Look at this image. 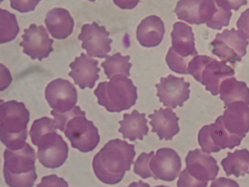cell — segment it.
I'll use <instances>...</instances> for the list:
<instances>
[{
	"label": "cell",
	"instance_id": "30bf717a",
	"mask_svg": "<svg viewBox=\"0 0 249 187\" xmlns=\"http://www.w3.org/2000/svg\"><path fill=\"white\" fill-rule=\"evenodd\" d=\"M244 138L231 135L223 125L221 117H218L214 123L204 125L198 132V143L203 152L219 153L226 148L233 149L239 146Z\"/></svg>",
	"mask_w": 249,
	"mask_h": 187
},
{
	"label": "cell",
	"instance_id": "5b68a950",
	"mask_svg": "<svg viewBox=\"0 0 249 187\" xmlns=\"http://www.w3.org/2000/svg\"><path fill=\"white\" fill-rule=\"evenodd\" d=\"M4 176L11 187H32L36 181L35 150L29 143L18 151L6 148L4 153Z\"/></svg>",
	"mask_w": 249,
	"mask_h": 187
},
{
	"label": "cell",
	"instance_id": "d4e9b609",
	"mask_svg": "<svg viewBox=\"0 0 249 187\" xmlns=\"http://www.w3.org/2000/svg\"><path fill=\"white\" fill-rule=\"evenodd\" d=\"M221 164L227 176H244L249 174V151L244 148L234 153L229 152Z\"/></svg>",
	"mask_w": 249,
	"mask_h": 187
},
{
	"label": "cell",
	"instance_id": "9a60e30c",
	"mask_svg": "<svg viewBox=\"0 0 249 187\" xmlns=\"http://www.w3.org/2000/svg\"><path fill=\"white\" fill-rule=\"evenodd\" d=\"M22 41L20 46L23 48L24 54L31 59L41 61L48 58L53 51L54 40L51 39L43 26L32 24L28 29L24 30Z\"/></svg>",
	"mask_w": 249,
	"mask_h": 187
},
{
	"label": "cell",
	"instance_id": "44dd1931",
	"mask_svg": "<svg viewBox=\"0 0 249 187\" xmlns=\"http://www.w3.org/2000/svg\"><path fill=\"white\" fill-rule=\"evenodd\" d=\"M165 34L164 22L156 16H150L142 21L137 27V38L145 48H154L163 41Z\"/></svg>",
	"mask_w": 249,
	"mask_h": 187
},
{
	"label": "cell",
	"instance_id": "484cf974",
	"mask_svg": "<svg viewBox=\"0 0 249 187\" xmlns=\"http://www.w3.org/2000/svg\"><path fill=\"white\" fill-rule=\"evenodd\" d=\"M130 59V56H123L120 52L107 56L106 60L102 63L101 66L104 69L107 79L110 80L117 75L130 77V70L132 66V64L129 62Z\"/></svg>",
	"mask_w": 249,
	"mask_h": 187
},
{
	"label": "cell",
	"instance_id": "4dcf8cb0",
	"mask_svg": "<svg viewBox=\"0 0 249 187\" xmlns=\"http://www.w3.org/2000/svg\"><path fill=\"white\" fill-rule=\"evenodd\" d=\"M40 0H10L11 7L20 13L35 10Z\"/></svg>",
	"mask_w": 249,
	"mask_h": 187
},
{
	"label": "cell",
	"instance_id": "5bb4252c",
	"mask_svg": "<svg viewBox=\"0 0 249 187\" xmlns=\"http://www.w3.org/2000/svg\"><path fill=\"white\" fill-rule=\"evenodd\" d=\"M45 99L50 107L56 112L64 113L75 107L77 102V91L69 80L56 79L45 88Z\"/></svg>",
	"mask_w": 249,
	"mask_h": 187
},
{
	"label": "cell",
	"instance_id": "2e32d148",
	"mask_svg": "<svg viewBox=\"0 0 249 187\" xmlns=\"http://www.w3.org/2000/svg\"><path fill=\"white\" fill-rule=\"evenodd\" d=\"M150 167L155 180L173 182L180 172L182 162L179 154L174 149L160 148L152 157Z\"/></svg>",
	"mask_w": 249,
	"mask_h": 187
},
{
	"label": "cell",
	"instance_id": "6da1fadb",
	"mask_svg": "<svg viewBox=\"0 0 249 187\" xmlns=\"http://www.w3.org/2000/svg\"><path fill=\"white\" fill-rule=\"evenodd\" d=\"M135 156V145L120 138L111 140L93 158L95 176L106 185H117L130 170Z\"/></svg>",
	"mask_w": 249,
	"mask_h": 187
},
{
	"label": "cell",
	"instance_id": "d6986e66",
	"mask_svg": "<svg viewBox=\"0 0 249 187\" xmlns=\"http://www.w3.org/2000/svg\"><path fill=\"white\" fill-rule=\"evenodd\" d=\"M171 38V49L178 55L190 61L198 55V51L195 48V34L192 27L187 24L180 22L175 23Z\"/></svg>",
	"mask_w": 249,
	"mask_h": 187
},
{
	"label": "cell",
	"instance_id": "e0dca14e",
	"mask_svg": "<svg viewBox=\"0 0 249 187\" xmlns=\"http://www.w3.org/2000/svg\"><path fill=\"white\" fill-rule=\"evenodd\" d=\"M98 61L92 59L90 56L82 53L71 63V71L69 75L72 77L75 85H78L81 89L86 88H93L95 82L99 80L100 68L98 67Z\"/></svg>",
	"mask_w": 249,
	"mask_h": 187
},
{
	"label": "cell",
	"instance_id": "1f68e13d",
	"mask_svg": "<svg viewBox=\"0 0 249 187\" xmlns=\"http://www.w3.org/2000/svg\"><path fill=\"white\" fill-rule=\"evenodd\" d=\"M38 187H69V184L62 177H58L56 175L43 177L41 182L37 185Z\"/></svg>",
	"mask_w": 249,
	"mask_h": 187
},
{
	"label": "cell",
	"instance_id": "603a6c76",
	"mask_svg": "<svg viewBox=\"0 0 249 187\" xmlns=\"http://www.w3.org/2000/svg\"><path fill=\"white\" fill-rule=\"evenodd\" d=\"M147 123L145 114L134 110L132 114H124V120L119 121L121 127L119 132L122 134L124 138H127L130 141L143 140V136H147L149 131Z\"/></svg>",
	"mask_w": 249,
	"mask_h": 187
},
{
	"label": "cell",
	"instance_id": "f1b7e54d",
	"mask_svg": "<svg viewBox=\"0 0 249 187\" xmlns=\"http://www.w3.org/2000/svg\"><path fill=\"white\" fill-rule=\"evenodd\" d=\"M154 154V151H151L150 153H142L139 156L134 167V172L136 175L143 179L153 177V172L150 170V162Z\"/></svg>",
	"mask_w": 249,
	"mask_h": 187
},
{
	"label": "cell",
	"instance_id": "7c38bea8",
	"mask_svg": "<svg viewBox=\"0 0 249 187\" xmlns=\"http://www.w3.org/2000/svg\"><path fill=\"white\" fill-rule=\"evenodd\" d=\"M109 35L104 26L93 22L83 25L78 39L82 42V49L87 51V55L103 59L111 51L112 40L109 38Z\"/></svg>",
	"mask_w": 249,
	"mask_h": 187
},
{
	"label": "cell",
	"instance_id": "3957f363",
	"mask_svg": "<svg viewBox=\"0 0 249 187\" xmlns=\"http://www.w3.org/2000/svg\"><path fill=\"white\" fill-rule=\"evenodd\" d=\"M0 139L12 151L22 149L28 136L30 111L23 102L0 101Z\"/></svg>",
	"mask_w": 249,
	"mask_h": 187
},
{
	"label": "cell",
	"instance_id": "ffe728a7",
	"mask_svg": "<svg viewBox=\"0 0 249 187\" xmlns=\"http://www.w3.org/2000/svg\"><path fill=\"white\" fill-rule=\"evenodd\" d=\"M149 119L152 132L156 133L160 140H172L179 133V119L171 108L155 110L153 114H150Z\"/></svg>",
	"mask_w": 249,
	"mask_h": 187
},
{
	"label": "cell",
	"instance_id": "8992f818",
	"mask_svg": "<svg viewBox=\"0 0 249 187\" xmlns=\"http://www.w3.org/2000/svg\"><path fill=\"white\" fill-rule=\"evenodd\" d=\"M94 95L98 98V104L111 113L128 110L138 99L137 87L124 75H115L109 82L100 83Z\"/></svg>",
	"mask_w": 249,
	"mask_h": 187
},
{
	"label": "cell",
	"instance_id": "4fadbf2b",
	"mask_svg": "<svg viewBox=\"0 0 249 187\" xmlns=\"http://www.w3.org/2000/svg\"><path fill=\"white\" fill-rule=\"evenodd\" d=\"M155 86L158 89L157 96L166 107H182L190 97V84L184 81L183 77L172 75L161 77L160 84H157Z\"/></svg>",
	"mask_w": 249,
	"mask_h": 187
},
{
	"label": "cell",
	"instance_id": "7402d4cb",
	"mask_svg": "<svg viewBox=\"0 0 249 187\" xmlns=\"http://www.w3.org/2000/svg\"><path fill=\"white\" fill-rule=\"evenodd\" d=\"M45 23L50 35L58 40H64L72 34L74 20L70 13L62 8H55L47 14Z\"/></svg>",
	"mask_w": 249,
	"mask_h": 187
},
{
	"label": "cell",
	"instance_id": "4316f807",
	"mask_svg": "<svg viewBox=\"0 0 249 187\" xmlns=\"http://www.w3.org/2000/svg\"><path fill=\"white\" fill-rule=\"evenodd\" d=\"M1 20V32H0V43L1 44L14 41L16 38L20 28L18 25L16 16L9 11L1 9L0 11Z\"/></svg>",
	"mask_w": 249,
	"mask_h": 187
},
{
	"label": "cell",
	"instance_id": "ac0fdd59",
	"mask_svg": "<svg viewBox=\"0 0 249 187\" xmlns=\"http://www.w3.org/2000/svg\"><path fill=\"white\" fill-rule=\"evenodd\" d=\"M221 116L223 125L231 135L244 138L249 132V106L236 103L226 107Z\"/></svg>",
	"mask_w": 249,
	"mask_h": 187
},
{
	"label": "cell",
	"instance_id": "7a4b0ae2",
	"mask_svg": "<svg viewBox=\"0 0 249 187\" xmlns=\"http://www.w3.org/2000/svg\"><path fill=\"white\" fill-rule=\"evenodd\" d=\"M56 128L64 132L72 148L81 153L94 151L99 144L100 136L94 124L86 117V113L75 106L68 112L61 114L51 111Z\"/></svg>",
	"mask_w": 249,
	"mask_h": 187
},
{
	"label": "cell",
	"instance_id": "cb8c5ba5",
	"mask_svg": "<svg viewBox=\"0 0 249 187\" xmlns=\"http://www.w3.org/2000/svg\"><path fill=\"white\" fill-rule=\"evenodd\" d=\"M220 99L225 107L236 103H244L249 106V88L244 82L237 81L234 77L226 79L219 88Z\"/></svg>",
	"mask_w": 249,
	"mask_h": 187
},
{
	"label": "cell",
	"instance_id": "ba28073f",
	"mask_svg": "<svg viewBox=\"0 0 249 187\" xmlns=\"http://www.w3.org/2000/svg\"><path fill=\"white\" fill-rule=\"evenodd\" d=\"M185 162L187 167L180 172L177 187H205L219 174V167L216 159L202 150L190 151Z\"/></svg>",
	"mask_w": 249,
	"mask_h": 187
},
{
	"label": "cell",
	"instance_id": "e575fe53",
	"mask_svg": "<svg viewBox=\"0 0 249 187\" xmlns=\"http://www.w3.org/2000/svg\"><path fill=\"white\" fill-rule=\"evenodd\" d=\"M115 5L124 10H131L135 9L140 0H113Z\"/></svg>",
	"mask_w": 249,
	"mask_h": 187
},
{
	"label": "cell",
	"instance_id": "f546056e",
	"mask_svg": "<svg viewBox=\"0 0 249 187\" xmlns=\"http://www.w3.org/2000/svg\"><path fill=\"white\" fill-rule=\"evenodd\" d=\"M166 61L171 70L181 75H188L187 69L190 61L176 54L171 48L166 56Z\"/></svg>",
	"mask_w": 249,
	"mask_h": 187
},
{
	"label": "cell",
	"instance_id": "d6a6232c",
	"mask_svg": "<svg viewBox=\"0 0 249 187\" xmlns=\"http://www.w3.org/2000/svg\"><path fill=\"white\" fill-rule=\"evenodd\" d=\"M216 1L220 7L229 11H238L248 3L247 0H216Z\"/></svg>",
	"mask_w": 249,
	"mask_h": 187
},
{
	"label": "cell",
	"instance_id": "d590c367",
	"mask_svg": "<svg viewBox=\"0 0 249 187\" xmlns=\"http://www.w3.org/2000/svg\"><path fill=\"white\" fill-rule=\"evenodd\" d=\"M89 1H92V2H93V1H96V0H89Z\"/></svg>",
	"mask_w": 249,
	"mask_h": 187
},
{
	"label": "cell",
	"instance_id": "8fae6325",
	"mask_svg": "<svg viewBox=\"0 0 249 187\" xmlns=\"http://www.w3.org/2000/svg\"><path fill=\"white\" fill-rule=\"evenodd\" d=\"M35 146H38V161L47 169L61 167L69 157V146L56 130L43 135Z\"/></svg>",
	"mask_w": 249,
	"mask_h": 187
},
{
	"label": "cell",
	"instance_id": "836d02e7",
	"mask_svg": "<svg viewBox=\"0 0 249 187\" xmlns=\"http://www.w3.org/2000/svg\"><path fill=\"white\" fill-rule=\"evenodd\" d=\"M237 26L238 31L249 39V9L242 13L237 20Z\"/></svg>",
	"mask_w": 249,
	"mask_h": 187
},
{
	"label": "cell",
	"instance_id": "83f0119b",
	"mask_svg": "<svg viewBox=\"0 0 249 187\" xmlns=\"http://www.w3.org/2000/svg\"><path fill=\"white\" fill-rule=\"evenodd\" d=\"M56 125L54 120L48 117L40 118L35 120L32 124L30 130V136L32 143L36 145L37 141L41 138L43 135L49 133L50 132L56 130Z\"/></svg>",
	"mask_w": 249,
	"mask_h": 187
},
{
	"label": "cell",
	"instance_id": "9c48e42d",
	"mask_svg": "<svg viewBox=\"0 0 249 187\" xmlns=\"http://www.w3.org/2000/svg\"><path fill=\"white\" fill-rule=\"evenodd\" d=\"M249 44V42L243 34L232 29L217 34L210 46L213 48V54L221 61L234 64L240 62L246 55Z\"/></svg>",
	"mask_w": 249,
	"mask_h": 187
},
{
	"label": "cell",
	"instance_id": "52a82bcc",
	"mask_svg": "<svg viewBox=\"0 0 249 187\" xmlns=\"http://www.w3.org/2000/svg\"><path fill=\"white\" fill-rule=\"evenodd\" d=\"M187 72L214 96L219 94L221 83L235 75L234 69L226 62L206 55L195 56L189 63Z\"/></svg>",
	"mask_w": 249,
	"mask_h": 187
},
{
	"label": "cell",
	"instance_id": "277c9868",
	"mask_svg": "<svg viewBox=\"0 0 249 187\" xmlns=\"http://www.w3.org/2000/svg\"><path fill=\"white\" fill-rule=\"evenodd\" d=\"M178 18L191 25L206 24L213 30L228 27L232 12L220 7L216 0H179L175 9Z\"/></svg>",
	"mask_w": 249,
	"mask_h": 187
}]
</instances>
